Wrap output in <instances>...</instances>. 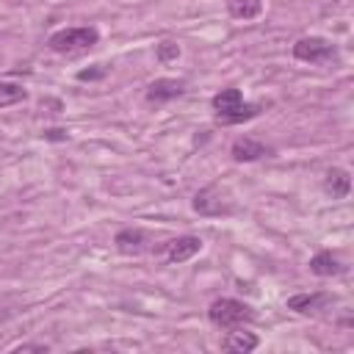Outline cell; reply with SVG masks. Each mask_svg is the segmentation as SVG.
<instances>
[{
    "label": "cell",
    "mask_w": 354,
    "mask_h": 354,
    "mask_svg": "<svg viewBox=\"0 0 354 354\" xmlns=\"http://www.w3.org/2000/svg\"><path fill=\"white\" fill-rule=\"evenodd\" d=\"M113 243H116V249H119L122 254H138V252L147 249L149 235H147L141 227H124V230H119V232L113 235Z\"/></svg>",
    "instance_id": "cell-9"
},
{
    "label": "cell",
    "mask_w": 354,
    "mask_h": 354,
    "mask_svg": "<svg viewBox=\"0 0 354 354\" xmlns=\"http://www.w3.org/2000/svg\"><path fill=\"white\" fill-rule=\"evenodd\" d=\"M185 94V80H177V77H158L147 86V102L149 105H166L177 97Z\"/></svg>",
    "instance_id": "cell-5"
},
{
    "label": "cell",
    "mask_w": 354,
    "mask_h": 354,
    "mask_svg": "<svg viewBox=\"0 0 354 354\" xmlns=\"http://www.w3.org/2000/svg\"><path fill=\"white\" fill-rule=\"evenodd\" d=\"M100 41V30L94 25H77V28H61L47 39V47L58 55H75L83 50H91Z\"/></svg>",
    "instance_id": "cell-1"
},
{
    "label": "cell",
    "mask_w": 354,
    "mask_h": 354,
    "mask_svg": "<svg viewBox=\"0 0 354 354\" xmlns=\"http://www.w3.org/2000/svg\"><path fill=\"white\" fill-rule=\"evenodd\" d=\"M257 335L254 332H246V329H241V326H232L224 337H221V348L224 351H232V354H249V351H254L257 348Z\"/></svg>",
    "instance_id": "cell-10"
},
{
    "label": "cell",
    "mask_w": 354,
    "mask_h": 354,
    "mask_svg": "<svg viewBox=\"0 0 354 354\" xmlns=\"http://www.w3.org/2000/svg\"><path fill=\"white\" fill-rule=\"evenodd\" d=\"M199 249H202V238H196V235H180V238H171V241L163 243V257L169 263H185L194 254H199Z\"/></svg>",
    "instance_id": "cell-7"
},
{
    "label": "cell",
    "mask_w": 354,
    "mask_h": 354,
    "mask_svg": "<svg viewBox=\"0 0 354 354\" xmlns=\"http://www.w3.org/2000/svg\"><path fill=\"white\" fill-rule=\"evenodd\" d=\"M293 58L304 64H332L337 58V47L324 36H301L293 44Z\"/></svg>",
    "instance_id": "cell-3"
},
{
    "label": "cell",
    "mask_w": 354,
    "mask_h": 354,
    "mask_svg": "<svg viewBox=\"0 0 354 354\" xmlns=\"http://www.w3.org/2000/svg\"><path fill=\"white\" fill-rule=\"evenodd\" d=\"M194 210L202 213V216H230L235 210V205L216 188V185H207L202 191H196L194 196Z\"/></svg>",
    "instance_id": "cell-4"
},
{
    "label": "cell",
    "mask_w": 354,
    "mask_h": 354,
    "mask_svg": "<svg viewBox=\"0 0 354 354\" xmlns=\"http://www.w3.org/2000/svg\"><path fill=\"white\" fill-rule=\"evenodd\" d=\"M41 138H44V141H66L69 133H66L64 127H50V130H41Z\"/></svg>",
    "instance_id": "cell-19"
},
{
    "label": "cell",
    "mask_w": 354,
    "mask_h": 354,
    "mask_svg": "<svg viewBox=\"0 0 354 354\" xmlns=\"http://www.w3.org/2000/svg\"><path fill=\"white\" fill-rule=\"evenodd\" d=\"M332 301H335L332 293L315 290V293H296V296H290L285 304H288V310H293V313H299V315H315V313L326 310Z\"/></svg>",
    "instance_id": "cell-6"
},
{
    "label": "cell",
    "mask_w": 354,
    "mask_h": 354,
    "mask_svg": "<svg viewBox=\"0 0 354 354\" xmlns=\"http://www.w3.org/2000/svg\"><path fill=\"white\" fill-rule=\"evenodd\" d=\"M260 111H263V108H260L257 102H241V105H235V108H230V111H218V113H216V122L224 124V127H230V124H243V122L260 116Z\"/></svg>",
    "instance_id": "cell-12"
},
{
    "label": "cell",
    "mask_w": 354,
    "mask_h": 354,
    "mask_svg": "<svg viewBox=\"0 0 354 354\" xmlns=\"http://www.w3.org/2000/svg\"><path fill=\"white\" fill-rule=\"evenodd\" d=\"M230 155H232V160H238V163H252V160L268 158V155H271V147H266L263 141H257V138H252V136H241V138L232 141Z\"/></svg>",
    "instance_id": "cell-8"
},
{
    "label": "cell",
    "mask_w": 354,
    "mask_h": 354,
    "mask_svg": "<svg viewBox=\"0 0 354 354\" xmlns=\"http://www.w3.org/2000/svg\"><path fill=\"white\" fill-rule=\"evenodd\" d=\"M25 97H28V91H25L19 83H8V80L0 83V108L17 105V102H22Z\"/></svg>",
    "instance_id": "cell-16"
},
{
    "label": "cell",
    "mask_w": 354,
    "mask_h": 354,
    "mask_svg": "<svg viewBox=\"0 0 354 354\" xmlns=\"http://www.w3.org/2000/svg\"><path fill=\"white\" fill-rule=\"evenodd\" d=\"M155 58H158L160 64H171V61H177V58H180V44L171 41V39H163V41L158 44V50H155Z\"/></svg>",
    "instance_id": "cell-17"
},
{
    "label": "cell",
    "mask_w": 354,
    "mask_h": 354,
    "mask_svg": "<svg viewBox=\"0 0 354 354\" xmlns=\"http://www.w3.org/2000/svg\"><path fill=\"white\" fill-rule=\"evenodd\" d=\"M227 11L232 19H257L263 14V0H227Z\"/></svg>",
    "instance_id": "cell-14"
},
{
    "label": "cell",
    "mask_w": 354,
    "mask_h": 354,
    "mask_svg": "<svg viewBox=\"0 0 354 354\" xmlns=\"http://www.w3.org/2000/svg\"><path fill=\"white\" fill-rule=\"evenodd\" d=\"M243 102V97H241V88H221L213 100H210V105H213V111L218 113V111H230V108H235V105H241Z\"/></svg>",
    "instance_id": "cell-15"
},
{
    "label": "cell",
    "mask_w": 354,
    "mask_h": 354,
    "mask_svg": "<svg viewBox=\"0 0 354 354\" xmlns=\"http://www.w3.org/2000/svg\"><path fill=\"white\" fill-rule=\"evenodd\" d=\"M105 75H108V66L94 64V66H88V69H80V72H77V80H80V83H86V80L91 83V80H102Z\"/></svg>",
    "instance_id": "cell-18"
},
{
    "label": "cell",
    "mask_w": 354,
    "mask_h": 354,
    "mask_svg": "<svg viewBox=\"0 0 354 354\" xmlns=\"http://www.w3.org/2000/svg\"><path fill=\"white\" fill-rule=\"evenodd\" d=\"M310 271L315 274V277H337L340 271H343V263L329 252V249H321V252H315L313 257H310Z\"/></svg>",
    "instance_id": "cell-13"
},
{
    "label": "cell",
    "mask_w": 354,
    "mask_h": 354,
    "mask_svg": "<svg viewBox=\"0 0 354 354\" xmlns=\"http://www.w3.org/2000/svg\"><path fill=\"white\" fill-rule=\"evenodd\" d=\"M17 351H47L44 343H25V346H17Z\"/></svg>",
    "instance_id": "cell-20"
},
{
    "label": "cell",
    "mask_w": 354,
    "mask_h": 354,
    "mask_svg": "<svg viewBox=\"0 0 354 354\" xmlns=\"http://www.w3.org/2000/svg\"><path fill=\"white\" fill-rule=\"evenodd\" d=\"M324 191L332 199H346L348 191H351V174L346 169H340V166L326 169V174H324Z\"/></svg>",
    "instance_id": "cell-11"
},
{
    "label": "cell",
    "mask_w": 354,
    "mask_h": 354,
    "mask_svg": "<svg viewBox=\"0 0 354 354\" xmlns=\"http://www.w3.org/2000/svg\"><path fill=\"white\" fill-rule=\"evenodd\" d=\"M207 321L218 329H232V326H243L249 321H254V310L241 301V299H230V296H221L216 301H210L207 307Z\"/></svg>",
    "instance_id": "cell-2"
}]
</instances>
